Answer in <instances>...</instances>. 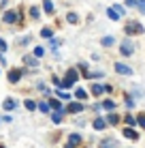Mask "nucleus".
I'll return each instance as SVG.
<instances>
[{
  "label": "nucleus",
  "instance_id": "f257e3e1",
  "mask_svg": "<svg viewBox=\"0 0 145 148\" xmlns=\"http://www.w3.org/2000/svg\"><path fill=\"white\" fill-rule=\"evenodd\" d=\"M124 32H126V34H141L143 32V26L139 22H128L126 28H124Z\"/></svg>",
  "mask_w": 145,
  "mask_h": 148
},
{
  "label": "nucleus",
  "instance_id": "f03ea898",
  "mask_svg": "<svg viewBox=\"0 0 145 148\" xmlns=\"http://www.w3.org/2000/svg\"><path fill=\"white\" fill-rule=\"evenodd\" d=\"M22 75H24L22 69H11L9 71V82H11V84H17V82L22 79Z\"/></svg>",
  "mask_w": 145,
  "mask_h": 148
},
{
  "label": "nucleus",
  "instance_id": "7ed1b4c3",
  "mask_svg": "<svg viewBox=\"0 0 145 148\" xmlns=\"http://www.w3.org/2000/svg\"><path fill=\"white\" fill-rule=\"evenodd\" d=\"M64 110H66L68 114H79V112L83 110V105H81V101H79V103H77V101H73V103H68Z\"/></svg>",
  "mask_w": 145,
  "mask_h": 148
},
{
  "label": "nucleus",
  "instance_id": "20e7f679",
  "mask_svg": "<svg viewBox=\"0 0 145 148\" xmlns=\"http://www.w3.org/2000/svg\"><path fill=\"white\" fill-rule=\"evenodd\" d=\"M2 19H4L7 24H15V22L19 19V13H17V11H7V13L2 15Z\"/></svg>",
  "mask_w": 145,
  "mask_h": 148
},
{
  "label": "nucleus",
  "instance_id": "39448f33",
  "mask_svg": "<svg viewBox=\"0 0 145 148\" xmlns=\"http://www.w3.org/2000/svg\"><path fill=\"white\" fill-rule=\"evenodd\" d=\"M115 71L119 75H132V69L128 64H122V62H115Z\"/></svg>",
  "mask_w": 145,
  "mask_h": 148
},
{
  "label": "nucleus",
  "instance_id": "423d86ee",
  "mask_svg": "<svg viewBox=\"0 0 145 148\" xmlns=\"http://www.w3.org/2000/svg\"><path fill=\"white\" fill-rule=\"evenodd\" d=\"M79 142H81V135H79V133H71V135H68V144L64 148H75Z\"/></svg>",
  "mask_w": 145,
  "mask_h": 148
},
{
  "label": "nucleus",
  "instance_id": "0eeeda50",
  "mask_svg": "<svg viewBox=\"0 0 145 148\" xmlns=\"http://www.w3.org/2000/svg\"><path fill=\"white\" fill-rule=\"evenodd\" d=\"M119 52H122L124 56H130V54L134 52V45L130 43V41H124V43H122V47H119Z\"/></svg>",
  "mask_w": 145,
  "mask_h": 148
},
{
  "label": "nucleus",
  "instance_id": "6e6552de",
  "mask_svg": "<svg viewBox=\"0 0 145 148\" xmlns=\"http://www.w3.org/2000/svg\"><path fill=\"white\" fill-rule=\"evenodd\" d=\"M122 133H124V135H126V137H128V140H132V142H137V140H139V133H137V131H134V129H132V127H126V129H124V131H122Z\"/></svg>",
  "mask_w": 145,
  "mask_h": 148
},
{
  "label": "nucleus",
  "instance_id": "1a4fd4ad",
  "mask_svg": "<svg viewBox=\"0 0 145 148\" xmlns=\"http://www.w3.org/2000/svg\"><path fill=\"white\" fill-rule=\"evenodd\" d=\"M36 110L43 112V114H49V112H51V105H49L47 101H41V103H36Z\"/></svg>",
  "mask_w": 145,
  "mask_h": 148
},
{
  "label": "nucleus",
  "instance_id": "9d476101",
  "mask_svg": "<svg viewBox=\"0 0 145 148\" xmlns=\"http://www.w3.org/2000/svg\"><path fill=\"white\" fill-rule=\"evenodd\" d=\"M62 118H64V112H58V110L51 112V120L56 122V125H60V122H62Z\"/></svg>",
  "mask_w": 145,
  "mask_h": 148
},
{
  "label": "nucleus",
  "instance_id": "9b49d317",
  "mask_svg": "<svg viewBox=\"0 0 145 148\" xmlns=\"http://www.w3.org/2000/svg\"><path fill=\"white\" fill-rule=\"evenodd\" d=\"M43 11L47 13V15L53 13V2H51V0H43Z\"/></svg>",
  "mask_w": 145,
  "mask_h": 148
},
{
  "label": "nucleus",
  "instance_id": "f8f14e48",
  "mask_svg": "<svg viewBox=\"0 0 145 148\" xmlns=\"http://www.w3.org/2000/svg\"><path fill=\"white\" fill-rule=\"evenodd\" d=\"M105 127H107V120L105 118H100V116H98L96 120H94V129H98V131H103Z\"/></svg>",
  "mask_w": 145,
  "mask_h": 148
},
{
  "label": "nucleus",
  "instance_id": "ddd939ff",
  "mask_svg": "<svg viewBox=\"0 0 145 148\" xmlns=\"http://www.w3.org/2000/svg\"><path fill=\"white\" fill-rule=\"evenodd\" d=\"M49 105H51L53 110H58V112H64V114H66V110L62 108V103H60L58 99H49Z\"/></svg>",
  "mask_w": 145,
  "mask_h": 148
},
{
  "label": "nucleus",
  "instance_id": "4468645a",
  "mask_svg": "<svg viewBox=\"0 0 145 148\" xmlns=\"http://www.w3.org/2000/svg\"><path fill=\"white\" fill-rule=\"evenodd\" d=\"M103 92H105V86H103V84H94V86H92V95H94V97H100Z\"/></svg>",
  "mask_w": 145,
  "mask_h": 148
},
{
  "label": "nucleus",
  "instance_id": "2eb2a0df",
  "mask_svg": "<svg viewBox=\"0 0 145 148\" xmlns=\"http://www.w3.org/2000/svg\"><path fill=\"white\" fill-rule=\"evenodd\" d=\"M66 79H68V82H73V84H75V82L79 79V73H77V71H75V69L66 71Z\"/></svg>",
  "mask_w": 145,
  "mask_h": 148
},
{
  "label": "nucleus",
  "instance_id": "dca6fc26",
  "mask_svg": "<svg viewBox=\"0 0 145 148\" xmlns=\"http://www.w3.org/2000/svg\"><path fill=\"white\" fill-rule=\"evenodd\" d=\"M24 62L30 64V67H36V64H38V58H36V56H26V58H24Z\"/></svg>",
  "mask_w": 145,
  "mask_h": 148
},
{
  "label": "nucleus",
  "instance_id": "f3484780",
  "mask_svg": "<svg viewBox=\"0 0 145 148\" xmlns=\"http://www.w3.org/2000/svg\"><path fill=\"white\" fill-rule=\"evenodd\" d=\"M107 15H109V19H113V22H117V19L122 17V15H119V13H117V11H115V9H113V7L109 9V11H107Z\"/></svg>",
  "mask_w": 145,
  "mask_h": 148
},
{
  "label": "nucleus",
  "instance_id": "a211bd4d",
  "mask_svg": "<svg viewBox=\"0 0 145 148\" xmlns=\"http://www.w3.org/2000/svg\"><path fill=\"white\" fill-rule=\"evenodd\" d=\"M117 122H119V116H117V114H113V112H111V114L107 116V125H117Z\"/></svg>",
  "mask_w": 145,
  "mask_h": 148
},
{
  "label": "nucleus",
  "instance_id": "6ab92c4d",
  "mask_svg": "<svg viewBox=\"0 0 145 148\" xmlns=\"http://www.w3.org/2000/svg\"><path fill=\"white\" fill-rule=\"evenodd\" d=\"M103 108L107 112H113V110H115V103H113L111 99H107V101H103Z\"/></svg>",
  "mask_w": 145,
  "mask_h": 148
},
{
  "label": "nucleus",
  "instance_id": "aec40b11",
  "mask_svg": "<svg viewBox=\"0 0 145 148\" xmlns=\"http://www.w3.org/2000/svg\"><path fill=\"white\" fill-rule=\"evenodd\" d=\"M75 97H77L79 101H83V99H88V92L83 88H77V90H75Z\"/></svg>",
  "mask_w": 145,
  "mask_h": 148
},
{
  "label": "nucleus",
  "instance_id": "412c9836",
  "mask_svg": "<svg viewBox=\"0 0 145 148\" xmlns=\"http://www.w3.org/2000/svg\"><path fill=\"white\" fill-rule=\"evenodd\" d=\"M66 22L68 24H77L79 22V15L77 13H66Z\"/></svg>",
  "mask_w": 145,
  "mask_h": 148
},
{
  "label": "nucleus",
  "instance_id": "4be33fe9",
  "mask_svg": "<svg viewBox=\"0 0 145 148\" xmlns=\"http://www.w3.org/2000/svg\"><path fill=\"white\" fill-rule=\"evenodd\" d=\"M15 105H17V103H15V99H7V101L2 103V108H4V110H15Z\"/></svg>",
  "mask_w": 145,
  "mask_h": 148
},
{
  "label": "nucleus",
  "instance_id": "5701e85b",
  "mask_svg": "<svg viewBox=\"0 0 145 148\" xmlns=\"http://www.w3.org/2000/svg\"><path fill=\"white\" fill-rule=\"evenodd\" d=\"M41 37H43V39H51V37H53V30H51V28H43V30H41Z\"/></svg>",
  "mask_w": 145,
  "mask_h": 148
},
{
  "label": "nucleus",
  "instance_id": "b1692460",
  "mask_svg": "<svg viewBox=\"0 0 145 148\" xmlns=\"http://www.w3.org/2000/svg\"><path fill=\"white\" fill-rule=\"evenodd\" d=\"M100 146H103V148H117V142H113V140H105Z\"/></svg>",
  "mask_w": 145,
  "mask_h": 148
},
{
  "label": "nucleus",
  "instance_id": "393cba45",
  "mask_svg": "<svg viewBox=\"0 0 145 148\" xmlns=\"http://www.w3.org/2000/svg\"><path fill=\"white\" fill-rule=\"evenodd\" d=\"M100 43L105 45V47H111V45H113V43H115V39H113V37H105V39L100 41Z\"/></svg>",
  "mask_w": 145,
  "mask_h": 148
},
{
  "label": "nucleus",
  "instance_id": "a878e982",
  "mask_svg": "<svg viewBox=\"0 0 145 148\" xmlns=\"http://www.w3.org/2000/svg\"><path fill=\"white\" fill-rule=\"evenodd\" d=\"M134 7H137L141 13H145V0H134Z\"/></svg>",
  "mask_w": 145,
  "mask_h": 148
},
{
  "label": "nucleus",
  "instance_id": "bb28decb",
  "mask_svg": "<svg viewBox=\"0 0 145 148\" xmlns=\"http://www.w3.org/2000/svg\"><path fill=\"white\" fill-rule=\"evenodd\" d=\"M38 15H41V11H38L36 7H30V17H32V19H38Z\"/></svg>",
  "mask_w": 145,
  "mask_h": 148
},
{
  "label": "nucleus",
  "instance_id": "cd10ccee",
  "mask_svg": "<svg viewBox=\"0 0 145 148\" xmlns=\"http://www.w3.org/2000/svg\"><path fill=\"white\" fill-rule=\"evenodd\" d=\"M24 105H26V110H30V112H32V110H36V103H34L32 99H26V103H24Z\"/></svg>",
  "mask_w": 145,
  "mask_h": 148
},
{
  "label": "nucleus",
  "instance_id": "c85d7f7f",
  "mask_svg": "<svg viewBox=\"0 0 145 148\" xmlns=\"http://www.w3.org/2000/svg\"><path fill=\"white\" fill-rule=\"evenodd\" d=\"M124 120H126V125H128V127H134V125H137V118H134V116H130V114H128Z\"/></svg>",
  "mask_w": 145,
  "mask_h": 148
},
{
  "label": "nucleus",
  "instance_id": "c756f323",
  "mask_svg": "<svg viewBox=\"0 0 145 148\" xmlns=\"http://www.w3.org/2000/svg\"><path fill=\"white\" fill-rule=\"evenodd\" d=\"M32 56H36V58H43L45 56V47H34V54Z\"/></svg>",
  "mask_w": 145,
  "mask_h": 148
},
{
  "label": "nucleus",
  "instance_id": "7c9ffc66",
  "mask_svg": "<svg viewBox=\"0 0 145 148\" xmlns=\"http://www.w3.org/2000/svg\"><path fill=\"white\" fill-rule=\"evenodd\" d=\"M60 43H62L60 39H53V37H51V45H49V47H51V49H58V47H60Z\"/></svg>",
  "mask_w": 145,
  "mask_h": 148
},
{
  "label": "nucleus",
  "instance_id": "2f4dec72",
  "mask_svg": "<svg viewBox=\"0 0 145 148\" xmlns=\"http://www.w3.org/2000/svg\"><path fill=\"white\" fill-rule=\"evenodd\" d=\"M137 125L145 129V116H143V114H139V116H137Z\"/></svg>",
  "mask_w": 145,
  "mask_h": 148
},
{
  "label": "nucleus",
  "instance_id": "473e14b6",
  "mask_svg": "<svg viewBox=\"0 0 145 148\" xmlns=\"http://www.w3.org/2000/svg\"><path fill=\"white\" fill-rule=\"evenodd\" d=\"M58 97H60L62 101H68V99H71V95H68V92H62V90H58Z\"/></svg>",
  "mask_w": 145,
  "mask_h": 148
},
{
  "label": "nucleus",
  "instance_id": "72a5a7b5",
  "mask_svg": "<svg viewBox=\"0 0 145 148\" xmlns=\"http://www.w3.org/2000/svg\"><path fill=\"white\" fill-rule=\"evenodd\" d=\"M60 86H62V88H71V86H73V82H68L66 77H64L62 82H60Z\"/></svg>",
  "mask_w": 145,
  "mask_h": 148
},
{
  "label": "nucleus",
  "instance_id": "f704fd0d",
  "mask_svg": "<svg viewBox=\"0 0 145 148\" xmlns=\"http://www.w3.org/2000/svg\"><path fill=\"white\" fill-rule=\"evenodd\" d=\"M113 9H115V11H117L119 15H124V13H126V9H124L122 4H113Z\"/></svg>",
  "mask_w": 145,
  "mask_h": 148
},
{
  "label": "nucleus",
  "instance_id": "c9c22d12",
  "mask_svg": "<svg viewBox=\"0 0 145 148\" xmlns=\"http://www.w3.org/2000/svg\"><path fill=\"white\" fill-rule=\"evenodd\" d=\"M4 52H7V41L0 39V54H4Z\"/></svg>",
  "mask_w": 145,
  "mask_h": 148
},
{
  "label": "nucleus",
  "instance_id": "e433bc0d",
  "mask_svg": "<svg viewBox=\"0 0 145 148\" xmlns=\"http://www.w3.org/2000/svg\"><path fill=\"white\" fill-rule=\"evenodd\" d=\"M126 105H128V108H132V105H134V101H132V97H126Z\"/></svg>",
  "mask_w": 145,
  "mask_h": 148
},
{
  "label": "nucleus",
  "instance_id": "4c0bfd02",
  "mask_svg": "<svg viewBox=\"0 0 145 148\" xmlns=\"http://www.w3.org/2000/svg\"><path fill=\"white\" fill-rule=\"evenodd\" d=\"M126 7H134V0H126Z\"/></svg>",
  "mask_w": 145,
  "mask_h": 148
},
{
  "label": "nucleus",
  "instance_id": "58836bf2",
  "mask_svg": "<svg viewBox=\"0 0 145 148\" xmlns=\"http://www.w3.org/2000/svg\"><path fill=\"white\" fill-rule=\"evenodd\" d=\"M0 148H4V146H2V144H0Z\"/></svg>",
  "mask_w": 145,
  "mask_h": 148
}]
</instances>
